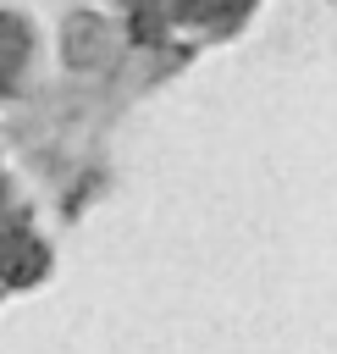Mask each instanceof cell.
<instances>
[{
    "instance_id": "4",
    "label": "cell",
    "mask_w": 337,
    "mask_h": 354,
    "mask_svg": "<svg viewBox=\"0 0 337 354\" xmlns=\"http://www.w3.org/2000/svg\"><path fill=\"white\" fill-rule=\"evenodd\" d=\"M133 11H138V33L149 39V33L160 28V0H133Z\"/></svg>"
},
{
    "instance_id": "1",
    "label": "cell",
    "mask_w": 337,
    "mask_h": 354,
    "mask_svg": "<svg viewBox=\"0 0 337 354\" xmlns=\"http://www.w3.org/2000/svg\"><path fill=\"white\" fill-rule=\"evenodd\" d=\"M0 277L11 288H28L33 277H44V243L28 227H17V221L0 232Z\"/></svg>"
},
{
    "instance_id": "3",
    "label": "cell",
    "mask_w": 337,
    "mask_h": 354,
    "mask_svg": "<svg viewBox=\"0 0 337 354\" xmlns=\"http://www.w3.org/2000/svg\"><path fill=\"white\" fill-rule=\"evenodd\" d=\"M243 6H249V0H177V11L193 17V22H221V17L243 11Z\"/></svg>"
},
{
    "instance_id": "2",
    "label": "cell",
    "mask_w": 337,
    "mask_h": 354,
    "mask_svg": "<svg viewBox=\"0 0 337 354\" xmlns=\"http://www.w3.org/2000/svg\"><path fill=\"white\" fill-rule=\"evenodd\" d=\"M22 61H28V28L0 11V94L22 77Z\"/></svg>"
}]
</instances>
